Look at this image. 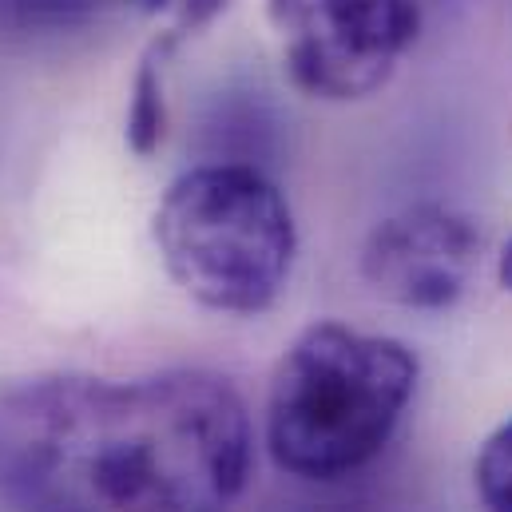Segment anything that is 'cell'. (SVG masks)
Instances as JSON below:
<instances>
[{"mask_svg": "<svg viewBox=\"0 0 512 512\" xmlns=\"http://www.w3.org/2000/svg\"><path fill=\"white\" fill-rule=\"evenodd\" d=\"M251 457L247 401L215 370L0 382V501L12 512H227Z\"/></svg>", "mask_w": 512, "mask_h": 512, "instance_id": "6da1fadb", "label": "cell"}, {"mask_svg": "<svg viewBox=\"0 0 512 512\" xmlns=\"http://www.w3.org/2000/svg\"><path fill=\"white\" fill-rule=\"evenodd\" d=\"M421 362L389 334L314 322L290 338L266 389L262 441L298 481L354 477L393 441L417 393Z\"/></svg>", "mask_w": 512, "mask_h": 512, "instance_id": "7a4b0ae2", "label": "cell"}, {"mask_svg": "<svg viewBox=\"0 0 512 512\" xmlns=\"http://www.w3.org/2000/svg\"><path fill=\"white\" fill-rule=\"evenodd\" d=\"M151 239L195 306L235 318L266 314L298 258L282 187L247 159H207L175 175L151 215Z\"/></svg>", "mask_w": 512, "mask_h": 512, "instance_id": "3957f363", "label": "cell"}, {"mask_svg": "<svg viewBox=\"0 0 512 512\" xmlns=\"http://www.w3.org/2000/svg\"><path fill=\"white\" fill-rule=\"evenodd\" d=\"M266 24L294 92L362 104L397 76L421 8L417 0H266Z\"/></svg>", "mask_w": 512, "mask_h": 512, "instance_id": "277c9868", "label": "cell"}, {"mask_svg": "<svg viewBox=\"0 0 512 512\" xmlns=\"http://www.w3.org/2000/svg\"><path fill=\"white\" fill-rule=\"evenodd\" d=\"M481 247L473 215L445 203H413L374 223L358 266L378 298L401 310L441 314L473 286Z\"/></svg>", "mask_w": 512, "mask_h": 512, "instance_id": "5b68a950", "label": "cell"}, {"mask_svg": "<svg viewBox=\"0 0 512 512\" xmlns=\"http://www.w3.org/2000/svg\"><path fill=\"white\" fill-rule=\"evenodd\" d=\"M183 44L167 32H155L151 44L139 52L128 84V112H124V143L131 155L151 159L167 139V60Z\"/></svg>", "mask_w": 512, "mask_h": 512, "instance_id": "8992f818", "label": "cell"}, {"mask_svg": "<svg viewBox=\"0 0 512 512\" xmlns=\"http://www.w3.org/2000/svg\"><path fill=\"white\" fill-rule=\"evenodd\" d=\"M124 0H0L4 40H60L92 28Z\"/></svg>", "mask_w": 512, "mask_h": 512, "instance_id": "52a82bcc", "label": "cell"}, {"mask_svg": "<svg viewBox=\"0 0 512 512\" xmlns=\"http://www.w3.org/2000/svg\"><path fill=\"white\" fill-rule=\"evenodd\" d=\"M473 489L485 512H512V417L485 437L473 461Z\"/></svg>", "mask_w": 512, "mask_h": 512, "instance_id": "ba28073f", "label": "cell"}, {"mask_svg": "<svg viewBox=\"0 0 512 512\" xmlns=\"http://www.w3.org/2000/svg\"><path fill=\"white\" fill-rule=\"evenodd\" d=\"M124 8L147 16V20H159V32L187 44L191 36L211 28L231 8V0H124Z\"/></svg>", "mask_w": 512, "mask_h": 512, "instance_id": "9c48e42d", "label": "cell"}, {"mask_svg": "<svg viewBox=\"0 0 512 512\" xmlns=\"http://www.w3.org/2000/svg\"><path fill=\"white\" fill-rule=\"evenodd\" d=\"M497 278H501V286L512 294V239H509V247L501 251V262H497Z\"/></svg>", "mask_w": 512, "mask_h": 512, "instance_id": "30bf717a", "label": "cell"}]
</instances>
